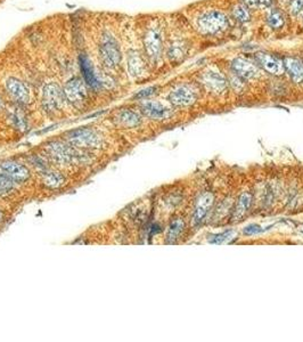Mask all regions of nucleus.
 Here are the masks:
<instances>
[{"mask_svg":"<svg viewBox=\"0 0 303 342\" xmlns=\"http://www.w3.org/2000/svg\"><path fill=\"white\" fill-rule=\"evenodd\" d=\"M64 141L81 151L93 152L100 151L105 148V140L98 131L93 128H78L69 131L65 135Z\"/></svg>","mask_w":303,"mask_h":342,"instance_id":"1","label":"nucleus"},{"mask_svg":"<svg viewBox=\"0 0 303 342\" xmlns=\"http://www.w3.org/2000/svg\"><path fill=\"white\" fill-rule=\"evenodd\" d=\"M0 172L8 177L16 185H25L32 179V170L28 164L15 159H5L0 161Z\"/></svg>","mask_w":303,"mask_h":342,"instance_id":"2","label":"nucleus"},{"mask_svg":"<svg viewBox=\"0 0 303 342\" xmlns=\"http://www.w3.org/2000/svg\"><path fill=\"white\" fill-rule=\"evenodd\" d=\"M65 95L62 88L55 82L47 83L42 89L41 103L42 107L48 114L59 113L63 111L65 105Z\"/></svg>","mask_w":303,"mask_h":342,"instance_id":"3","label":"nucleus"},{"mask_svg":"<svg viewBox=\"0 0 303 342\" xmlns=\"http://www.w3.org/2000/svg\"><path fill=\"white\" fill-rule=\"evenodd\" d=\"M229 25L228 18L219 11H208L197 19V26L203 35H215Z\"/></svg>","mask_w":303,"mask_h":342,"instance_id":"4","label":"nucleus"},{"mask_svg":"<svg viewBox=\"0 0 303 342\" xmlns=\"http://www.w3.org/2000/svg\"><path fill=\"white\" fill-rule=\"evenodd\" d=\"M63 91L66 101H69L76 107L83 106L88 100L86 82L80 78H73L67 81L63 88Z\"/></svg>","mask_w":303,"mask_h":342,"instance_id":"5","label":"nucleus"},{"mask_svg":"<svg viewBox=\"0 0 303 342\" xmlns=\"http://www.w3.org/2000/svg\"><path fill=\"white\" fill-rule=\"evenodd\" d=\"M100 57L104 64L109 67H115L119 65L122 59L120 46L115 39L109 33H105L102 38V42L99 46Z\"/></svg>","mask_w":303,"mask_h":342,"instance_id":"6","label":"nucleus"},{"mask_svg":"<svg viewBox=\"0 0 303 342\" xmlns=\"http://www.w3.org/2000/svg\"><path fill=\"white\" fill-rule=\"evenodd\" d=\"M144 46L150 59H159L162 52V37H161L160 29L151 28L147 30L144 37Z\"/></svg>","mask_w":303,"mask_h":342,"instance_id":"7","label":"nucleus"},{"mask_svg":"<svg viewBox=\"0 0 303 342\" xmlns=\"http://www.w3.org/2000/svg\"><path fill=\"white\" fill-rule=\"evenodd\" d=\"M254 57L258 65L261 66L265 71H267L268 73L274 74V76H282L284 73V63L278 57L264 52L257 53Z\"/></svg>","mask_w":303,"mask_h":342,"instance_id":"8","label":"nucleus"},{"mask_svg":"<svg viewBox=\"0 0 303 342\" xmlns=\"http://www.w3.org/2000/svg\"><path fill=\"white\" fill-rule=\"evenodd\" d=\"M80 69H81L83 80L92 89L98 90L102 89L104 86H106L105 81H103L100 79V77L97 76L96 71L94 70L92 65V62L86 55L80 56Z\"/></svg>","mask_w":303,"mask_h":342,"instance_id":"9","label":"nucleus"},{"mask_svg":"<svg viewBox=\"0 0 303 342\" xmlns=\"http://www.w3.org/2000/svg\"><path fill=\"white\" fill-rule=\"evenodd\" d=\"M140 111L145 117L154 120L167 119L171 114L169 107H167L166 105L160 103V101H145L144 103L140 105Z\"/></svg>","mask_w":303,"mask_h":342,"instance_id":"10","label":"nucleus"},{"mask_svg":"<svg viewBox=\"0 0 303 342\" xmlns=\"http://www.w3.org/2000/svg\"><path fill=\"white\" fill-rule=\"evenodd\" d=\"M6 89L19 104L25 105L30 101V91L21 80L16 78H9L6 81Z\"/></svg>","mask_w":303,"mask_h":342,"instance_id":"11","label":"nucleus"},{"mask_svg":"<svg viewBox=\"0 0 303 342\" xmlns=\"http://www.w3.org/2000/svg\"><path fill=\"white\" fill-rule=\"evenodd\" d=\"M231 69L238 77L245 80H251L258 76L257 65L243 57H236L231 60Z\"/></svg>","mask_w":303,"mask_h":342,"instance_id":"12","label":"nucleus"},{"mask_svg":"<svg viewBox=\"0 0 303 342\" xmlns=\"http://www.w3.org/2000/svg\"><path fill=\"white\" fill-rule=\"evenodd\" d=\"M169 101L176 106H187L195 101V96L189 88L180 86L169 94Z\"/></svg>","mask_w":303,"mask_h":342,"instance_id":"13","label":"nucleus"},{"mask_svg":"<svg viewBox=\"0 0 303 342\" xmlns=\"http://www.w3.org/2000/svg\"><path fill=\"white\" fill-rule=\"evenodd\" d=\"M284 69L296 83H303V62L296 57H285L283 60Z\"/></svg>","mask_w":303,"mask_h":342,"instance_id":"14","label":"nucleus"},{"mask_svg":"<svg viewBox=\"0 0 303 342\" xmlns=\"http://www.w3.org/2000/svg\"><path fill=\"white\" fill-rule=\"evenodd\" d=\"M128 70L131 77L140 78L146 72V65L140 54L136 50H130L128 55Z\"/></svg>","mask_w":303,"mask_h":342,"instance_id":"15","label":"nucleus"},{"mask_svg":"<svg viewBox=\"0 0 303 342\" xmlns=\"http://www.w3.org/2000/svg\"><path fill=\"white\" fill-rule=\"evenodd\" d=\"M203 82L208 89L217 94H221L222 91H225L226 87H227V82H226L225 78L218 72H214V71H210V72L204 74Z\"/></svg>","mask_w":303,"mask_h":342,"instance_id":"16","label":"nucleus"},{"mask_svg":"<svg viewBox=\"0 0 303 342\" xmlns=\"http://www.w3.org/2000/svg\"><path fill=\"white\" fill-rule=\"evenodd\" d=\"M212 201H213V196L211 194H205L200 199L193 216L194 225H200L205 219V217H207L208 212V209H210L212 204Z\"/></svg>","mask_w":303,"mask_h":342,"instance_id":"17","label":"nucleus"},{"mask_svg":"<svg viewBox=\"0 0 303 342\" xmlns=\"http://www.w3.org/2000/svg\"><path fill=\"white\" fill-rule=\"evenodd\" d=\"M117 124L123 128H134L140 123V118L136 112L131 110H121L116 114Z\"/></svg>","mask_w":303,"mask_h":342,"instance_id":"18","label":"nucleus"},{"mask_svg":"<svg viewBox=\"0 0 303 342\" xmlns=\"http://www.w3.org/2000/svg\"><path fill=\"white\" fill-rule=\"evenodd\" d=\"M251 201H252V195L250 193H243V194L240 196V199H238L237 201V204L235 206V210H234L233 217L235 220L243 218L245 213L247 212L248 208H250Z\"/></svg>","mask_w":303,"mask_h":342,"instance_id":"19","label":"nucleus"},{"mask_svg":"<svg viewBox=\"0 0 303 342\" xmlns=\"http://www.w3.org/2000/svg\"><path fill=\"white\" fill-rule=\"evenodd\" d=\"M18 192V185L0 172V199L11 198Z\"/></svg>","mask_w":303,"mask_h":342,"instance_id":"20","label":"nucleus"},{"mask_svg":"<svg viewBox=\"0 0 303 342\" xmlns=\"http://www.w3.org/2000/svg\"><path fill=\"white\" fill-rule=\"evenodd\" d=\"M184 231V221L181 219H174L171 221L169 228L167 233V243L168 244H172L177 241L181 233Z\"/></svg>","mask_w":303,"mask_h":342,"instance_id":"21","label":"nucleus"},{"mask_svg":"<svg viewBox=\"0 0 303 342\" xmlns=\"http://www.w3.org/2000/svg\"><path fill=\"white\" fill-rule=\"evenodd\" d=\"M285 23V19L283 13L279 9H272L268 16V24L272 29H281Z\"/></svg>","mask_w":303,"mask_h":342,"instance_id":"22","label":"nucleus"},{"mask_svg":"<svg viewBox=\"0 0 303 342\" xmlns=\"http://www.w3.org/2000/svg\"><path fill=\"white\" fill-rule=\"evenodd\" d=\"M233 15H234V18L241 23H245V22L250 21V18H251V15H250V13H248L247 8L244 7L243 5L235 6L234 11H233Z\"/></svg>","mask_w":303,"mask_h":342,"instance_id":"23","label":"nucleus"},{"mask_svg":"<svg viewBox=\"0 0 303 342\" xmlns=\"http://www.w3.org/2000/svg\"><path fill=\"white\" fill-rule=\"evenodd\" d=\"M235 232L234 231H226L224 233H220V234L211 236L210 243H213V244H224V243L228 242L229 240L234 238Z\"/></svg>","mask_w":303,"mask_h":342,"instance_id":"24","label":"nucleus"},{"mask_svg":"<svg viewBox=\"0 0 303 342\" xmlns=\"http://www.w3.org/2000/svg\"><path fill=\"white\" fill-rule=\"evenodd\" d=\"M156 89H157L156 87L146 88V89L141 90V91H139V93H138L137 95H134V98H136V100H146V98L151 97L152 95L155 94V90H156Z\"/></svg>","mask_w":303,"mask_h":342,"instance_id":"25","label":"nucleus"},{"mask_svg":"<svg viewBox=\"0 0 303 342\" xmlns=\"http://www.w3.org/2000/svg\"><path fill=\"white\" fill-rule=\"evenodd\" d=\"M303 9V0H292L289 4V12L292 15H298Z\"/></svg>","mask_w":303,"mask_h":342,"instance_id":"26","label":"nucleus"},{"mask_svg":"<svg viewBox=\"0 0 303 342\" xmlns=\"http://www.w3.org/2000/svg\"><path fill=\"white\" fill-rule=\"evenodd\" d=\"M183 56H184V52L179 46H172L169 49V57L172 60H178Z\"/></svg>","mask_w":303,"mask_h":342,"instance_id":"27","label":"nucleus"},{"mask_svg":"<svg viewBox=\"0 0 303 342\" xmlns=\"http://www.w3.org/2000/svg\"><path fill=\"white\" fill-rule=\"evenodd\" d=\"M265 229L262 228L259 225H255V223H252V225H248L244 228V234L246 235H254V234H259V233H262Z\"/></svg>","mask_w":303,"mask_h":342,"instance_id":"28","label":"nucleus"},{"mask_svg":"<svg viewBox=\"0 0 303 342\" xmlns=\"http://www.w3.org/2000/svg\"><path fill=\"white\" fill-rule=\"evenodd\" d=\"M7 219H8V212L6 211L4 206L0 205V227H2L6 222H7Z\"/></svg>","mask_w":303,"mask_h":342,"instance_id":"29","label":"nucleus"},{"mask_svg":"<svg viewBox=\"0 0 303 342\" xmlns=\"http://www.w3.org/2000/svg\"><path fill=\"white\" fill-rule=\"evenodd\" d=\"M272 5V0H258V6L260 8H269Z\"/></svg>","mask_w":303,"mask_h":342,"instance_id":"30","label":"nucleus"},{"mask_svg":"<svg viewBox=\"0 0 303 342\" xmlns=\"http://www.w3.org/2000/svg\"><path fill=\"white\" fill-rule=\"evenodd\" d=\"M243 1L247 8L254 9L258 7V0H243Z\"/></svg>","mask_w":303,"mask_h":342,"instance_id":"31","label":"nucleus"},{"mask_svg":"<svg viewBox=\"0 0 303 342\" xmlns=\"http://www.w3.org/2000/svg\"><path fill=\"white\" fill-rule=\"evenodd\" d=\"M300 13H301V20H302V22H303V9Z\"/></svg>","mask_w":303,"mask_h":342,"instance_id":"32","label":"nucleus"},{"mask_svg":"<svg viewBox=\"0 0 303 342\" xmlns=\"http://www.w3.org/2000/svg\"><path fill=\"white\" fill-rule=\"evenodd\" d=\"M0 105H1V101H0Z\"/></svg>","mask_w":303,"mask_h":342,"instance_id":"33","label":"nucleus"}]
</instances>
